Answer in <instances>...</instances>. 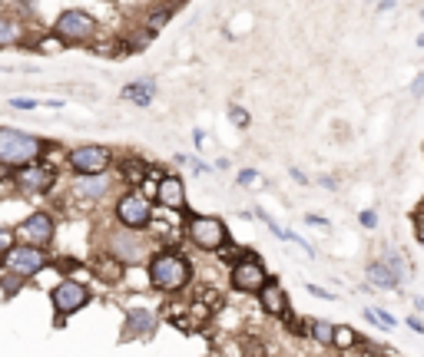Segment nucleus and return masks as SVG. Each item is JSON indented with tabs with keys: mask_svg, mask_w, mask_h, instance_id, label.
Segmentation results:
<instances>
[{
	"mask_svg": "<svg viewBox=\"0 0 424 357\" xmlns=\"http://www.w3.org/2000/svg\"><path fill=\"white\" fill-rule=\"evenodd\" d=\"M193 282V265L176 252H159L150 258V284L163 295H179Z\"/></svg>",
	"mask_w": 424,
	"mask_h": 357,
	"instance_id": "obj_1",
	"label": "nucleus"
},
{
	"mask_svg": "<svg viewBox=\"0 0 424 357\" xmlns=\"http://www.w3.org/2000/svg\"><path fill=\"white\" fill-rule=\"evenodd\" d=\"M46 143H40L30 133H17V129H0V165L7 169H20L27 163L44 159Z\"/></svg>",
	"mask_w": 424,
	"mask_h": 357,
	"instance_id": "obj_2",
	"label": "nucleus"
},
{
	"mask_svg": "<svg viewBox=\"0 0 424 357\" xmlns=\"http://www.w3.org/2000/svg\"><path fill=\"white\" fill-rule=\"evenodd\" d=\"M186 235L189 241L202 248V252H219L229 245V228L222 219L215 215H189V225H186Z\"/></svg>",
	"mask_w": 424,
	"mask_h": 357,
	"instance_id": "obj_3",
	"label": "nucleus"
},
{
	"mask_svg": "<svg viewBox=\"0 0 424 357\" xmlns=\"http://www.w3.org/2000/svg\"><path fill=\"white\" fill-rule=\"evenodd\" d=\"M3 262L10 271L17 275H24V278H33L37 271H44L50 265V255L40 248V245H27V241H20V245H10L7 252H3Z\"/></svg>",
	"mask_w": 424,
	"mask_h": 357,
	"instance_id": "obj_4",
	"label": "nucleus"
},
{
	"mask_svg": "<svg viewBox=\"0 0 424 357\" xmlns=\"http://www.w3.org/2000/svg\"><path fill=\"white\" fill-rule=\"evenodd\" d=\"M14 182H17L20 192L44 195L57 185V169H53V165H44V163H27L14 172Z\"/></svg>",
	"mask_w": 424,
	"mask_h": 357,
	"instance_id": "obj_5",
	"label": "nucleus"
},
{
	"mask_svg": "<svg viewBox=\"0 0 424 357\" xmlns=\"http://www.w3.org/2000/svg\"><path fill=\"white\" fill-rule=\"evenodd\" d=\"M113 163V152L106 146H96V143H87V146H76L70 152V169L76 176H96V172H106Z\"/></svg>",
	"mask_w": 424,
	"mask_h": 357,
	"instance_id": "obj_6",
	"label": "nucleus"
},
{
	"mask_svg": "<svg viewBox=\"0 0 424 357\" xmlns=\"http://www.w3.org/2000/svg\"><path fill=\"white\" fill-rule=\"evenodd\" d=\"M116 219H120L123 228H146V225L152 222L150 199L139 195V192L120 195V202H116Z\"/></svg>",
	"mask_w": 424,
	"mask_h": 357,
	"instance_id": "obj_7",
	"label": "nucleus"
},
{
	"mask_svg": "<svg viewBox=\"0 0 424 357\" xmlns=\"http://www.w3.org/2000/svg\"><path fill=\"white\" fill-rule=\"evenodd\" d=\"M50 301H53V311L60 314V318H67V314H76L87 301H90V288L73 282V278H63V282L50 291Z\"/></svg>",
	"mask_w": 424,
	"mask_h": 357,
	"instance_id": "obj_8",
	"label": "nucleus"
},
{
	"mask_svg": "<svg viewBox=\"0 0 424 357\" xmlns=\"http://www.w3.org/2000/svg\"><path fill=\"white\" fill-rule=\"evenodd\" d=\"M109 255H116V262H123V265H136V262H143L150 255V248L139 238V228H126V232L109 235Z\"/></svg>",
	"mask_w": 424,
	"mask_h": 357,
	"instance_id": "obj_9",
	"label": "nucleus"
},
{
	"mask_svg": "<svg viewBox=\"0 0 424 357\" xmlns=\"http://www.w3.org/2000/svg\"><path fill=\"white\" fill-rule=\"evenodd\" d=\"M53 27H57L63 40H90L93 30H96V20L87 10H63Z\"/></svg>",
	"mask_w": 424,
	"mask_h": 357,
	"instance_id": "obj_10",
	"label": "nucleus"
},
{
	"mask_svg": "<svg viewBox=\"0 0 424 357\" xmlns=\"http://www.w3.org/2000/svg\"><path fill=\"white\" fill-rule=\"evenodd\" d=\"M265 268L258 265L256 258H242V262H236L232 268V288L236 291H245V295H258V288L265 284Z\"/></svg>",
	"mask_w": 424,
	"mask_h": 357,
	"instance_id": "obj_11",
	"label": "nucleus"
},
{
	"mask_svg": "<svg viewBox=\"0 0 424 357\" xmlns=\"http://www.w3.org/2000/svg\"><path fill=\"white\" fill-rule=\"evenodd\" d=\"M53 232H57V225L53 219L46 215V212H33L27 215L24 222H20V241H27V245H50L53 241Z\"/></svg>",
	"mask_w": 424,
	"mask_h": 357,
	"instance_id": "obj_12",
	"label": "nucleus"
},
{
	"mask_svg": "<svg viewBox=\"0 0 424 357\" xmlns=\"http://www.w3.org/2000/svg\"><path fill=\"white\" fill-rule=\"evenodd\" d=\"M156 202L166 205L169 212H182L186 208V182L179 176H163L156 185Z\"/></svg>",
	"mask_w": 424,
	"mask_h": 357,
	"instance_id": "obj_13",
	"label": "nucleus"
},
{
	"mask_svg": "<svg viewBox=\"0 0 424 357\" xmlns=\"http://www.w3.org/2000/svg\"><path fill=\"white\" fill-rule=\"evenodd\" d=\"M258 301H262V311L272 314V318H285L288 314V295L275 278H265V284L258 288Z\"/></svg>",
	"mask_w": 424,
	"mask_h": 357,
	"instance_id": "obj_14",
	"label": "nucleus"
},
{
	"mask_svg": "<svg viewBox=\"0 0 424 357\" xmlns=\"http://www.w3.org/2000/svg\"><path fill=\"white\" fill-rule=\"evenodd\" d=\"M159 324V318L150 311V308H136V311H130L126 318V338H139V341H146L152 331Z\"/></svg>",
	"mask_w": 424,
	"mask_h": 357,
	"instance_id": "obj_15",
	"label": "nucleus"
},
{
	"mask_svg": "<svg viewBox=\"0 0 424 357\" xmlns=\"http://www.w3.org/2000/svg\"><path fill=\"white\" fill-rule=\"evenodd\" d=\"M368 282L375 284V288H381V291H394L398 282H401V275L381 258V262H371V265H368Z\"/></svg>",
	"mask_w": 424,
	"mask_h": 357,
	"instance_id": "obj_16",
	"label": "nucleus"
},
{
	"mask_svg": "<svg viewBox=\"0 0 424 357\" xmlns=\"http://www.w3.org/2000/svg\"><path fill=\"white\" fill-rule=\"evenodd\" d=\"M106 189H109V178H103V172H96V176H83L76 182V192L83 195V199H103Z\"/></svg>",
	"mask_w": 424,
	"mask_h": 357,
	"instance_id": "obj_17",
	"label": "nucleus"
},
{
	"mask_svg": "<svg viewBox=\"0 0 424 357\" xmlns=\"http://www.w3.org/2000/svg\"><path fill=\"white\" fill-rule=\"evenodd\" d=\"M152 96H156V83H152V80L130 83V86L123 89V100H130V103H136V106H150Z\"/></svg>",
	"mask_w": 424,
	"mask_h": 357,
	"instance_id": "obj_18",
	"label": "nucleus"
},
{
	"mask_svg": "<svg viewBox=\"0 0 424 357\" xmlns=\"http://www.w3.org/2000/svg\"><path fill=\"white\" fill-rule=\"evenodd\" d=\"M24 40V27L14 17H0V46H14Z\"/></svg>",
	"mask_w": 424,
	"mask_h": 357,
	"instance_id": "obj_19",
	"label": "nucleus"
},
{
	"mask_svg": "<svg viewBox=\"0 0 424 357\" xmlns=\"http://www.w3.org/2000/svg\"><path fill=\"white\" fill-rule=\"evenodd\" d=\"M146 163L143 159H123L120 163V176H123V182H130V185H139L143 178H146Z\"/></svg>",
	"mask_w": 424,
	"mask_h": 357,
	"instance_id": "obj_20",
	"label": "nucleus"
},
{
	"mask_svg": "<svg viewBox=\"0 0 424 357\" xmlns=\"http://www.w3.org/2000/svg\"><path fill=\"white\" fill-rule=\"evenodd\" d=\"M332 344H335V347H342V351L355 347V344H358V334H355V327H348V324H335Z\"/></svg>",
	"mask_w": 424,
	"mask_h": 357,
	"instance_id": "obj_21",
	"label": "nucleus"
},
{
	"mask_svg": "<svg viewBox=\"0 0 424 357\" xmlns=\"http://www.w3.org/2000/svg\"><path fill=\"white\" fill-rule=\"evenodd\" d=\"M332 334H335V324H328V321H312L308 324V338L318 344H332Z\"/></svg>",
	"mask_w": 424,
	"mask_h": 357,
	"instance_id": "obj_22",
	"label": "nucleus"
},
{
	"mask_svg": "<svg viewBox=\"0 0 424 357\" xmlns=\"http://www.w3.org/2000/svg\"><path fill=\"white\" fill-rule=\"evenodd\" d=\"M120 265H123V262H120ZM120 265H116V255H109L106 262H100V265H96V275H100V278H109V282H120V275H123Z\"/></svg>",
	"mask_w": 424,
	"mask_h": 357,
	"instance_id": "obj_23",
	"label": "nucleus"
},
{
	"mask_svg": "<svg viewBox=\"0 0 424 357\" xmlns=\"http://www.w3.org/2000/svg\"><path fill=\"white\" fill-rule=\"evenodd\" d=\"M364 318L378 327H394V318L388 311H381V308H364Z\"/></svg>",
	"mask_w": 424,
	"mask_h": 357,
	"instance_id": "obj_24",
	"label": "nucleus"
},
{
	"mask_svg": "<svg viewBox=\"0 0 424 357\" xmlns=\"http://www.w3.org/2000/svg\"><path fill=\"white\" fill-rule=\"evenodd\" d=\"M24 282H27V278H24V275H17V271H14V275H7V278H0V284H3V295H14Z\"/></svg>",
	"mask_w": 424,
	"mask_h": 357,
	"instance_id": "obj_25",
	"label": "nucleus"
},
{
	"mask_svg": "<svg viewBox=\"0 0 424 357\" xmlns=\"http://www.w3.org/2000/svg\"><path fill=\"white\" fill-rule=\"evenodd\" d=\"M385 262H388V265H391L394 271H398V275L405 278V271H408V268H405V262H401V255L394 252V248H385Z\"/></svg>",
	"mask_w": 424,
	"mask_h": 357,
	"instance_id": "obj_26",
	"label": "nucleus"
},
{
	"mask_svg": "<svg viewBox=\"0 0 424 357\" xmlns=\"http://www.w3.org/2000/svg\"><path fill=\"white\" fill-rule=\"evenodd\" d=\"M229 119H232L239 129H245V126H249V113H245V109H239V106H232V109H229Z\"/></svg>",
	"mask_w": 424,
	"mask_h": 357,
	"instance_id": "obj_27",
	"label": "nucleus"
},
{
	"mask_svg": "<svg viewBox=\"0 0 424 357\" xmlns=\"http://www.w3.org/2000/svg\"><path fill=\"white\" fill-rule=\"evenodd\" d=\"M169 14H173V10H152L150 14V27L156 30V27H166L169 24Z\"/></svg>",
	"mask_w": 424,
	"mask_h": 357,
	"instance_id": "obj_28",
	"label": "nucleus"
},
{
	"mask_svg": "<svg viewBox=\"0 0 424 357\" xmlns=\"http://www.w3.org/2000/svg\"><path fill=\"white\" fill-rule=\"evenodd\" d=\"M256 169H242V172H239V185H252V182H256Z\"/></svg>",
	"mask_w": 424,
	"mask_h": 357,
	"instance_id": "obj_29",
	"label": "nucleus"
},
{
	"mask_svg": "<svg viewBox=\"0 0 424 357\" xmlns=\"http://www.w3.org/2000/svg\"><path fill=\"white\" fill-rule=\"evenodd\" d=\"M424 93V73H418V80H414V83H411V96H414V100H418V96H421Z\"/></svg>",
	"mask_w": 424,
	"mask_h": 357,
	"instance_id": "obj_30",
	"label": "nucleus"
},
{
	"mask_svg": "<svg viewBox=\"0 0 424 357\" xmlns=\"http://www.w3.org/2000/svg\"><path fill=\"white\" fill-rule=\"evenodd\" d=\"M362 225L364 228H375V225H378V215H375V212H362Z\"/></svg>",
	"mask_w": 424,
	"mask_h": 357,
	"instance_id": "obj_31",
	"label": "nucleus"
},
{
	"mask_svg": "<svg viewBox=\"0 0 424 357\" xmlns=\"http://www.w3.org/2000/svg\"><path fill=\"white\" fill-rule=\"evenodd\" d=\"M10 106H14V109H33L37 100H10Z\"/></svg>",
	"mask_w": 424,
	"mask_h": 357,
	"instance_id": "obj_32",
	"label": "nucleus"
},
{
	"mask_svg": "<svg viewBox=\"0 0 424 357\" xmlns=\"http://www.w3.org/2000/svg\"><path fill=\"white\" fill-rule=\"evenodd\" d=\"M312 295H318V298H332V291H325V288H318V284H305Z\"/></svg>",
	"mask_w": 424,
	"mask_h": 357,
	"instance_id": "obj_33",
	"label": "nucleus"
},
{
	"mask_svg": "<svg viewBox=\"0 0 424 357\" xmlns=\"http://www.w3.org/2000/svg\"><path fill=\"white\" fill-rule=\"evenodd\" d=\"M7 248H10V232L0 228V252H7Z\"/></svg>",
	"mask_w": 424,
	"mask_h": 357,
	"instance_id": "obj_34",
	"label": "nucleus"
},
{
	"mask_svg": "<svg viewBox=\"0 0 424 357\" xmlns=\"http://www.w3.org/2000/svg\"><path fill=\"white\" fill-rule=\"evenodd\" d=\"M40 50H46V53H50V50H60V40H44Z\"/></svg>",
	"mask_w": 424,
	"mask_h": 357,
	"instance_id": "obj_35",
	"label": "nucleus"
},
{
	"mask_svg": "<svg viewBox=\"0 0 424 357\" xmlns=\"http://www.w3.org/2000/svg\"><path fill=\"white\" fill-rule=\"evenodd\" d=\"M408 327H414V331H421V334H424V321H421V318H408Z\"/></svg>",
	"mask_w": 424,
	"mask_h": 357,
	"instance_id": "obj_36",
	"label": "nucleus"
},
{
	"mask_svg": "<svg viewBox=\"0 0 424 357\" xmlns=\"http://www.w3.org/2000/svg\"><path fill=\"white\" fill-rule=\"evenodd\" d=\"M321 185H325V189H338V182H335L332 176H321Z\"/></svg>",
	"mask_w": 424,
	"mask_h": 357,
	"instance_id": "obj_37",
	"label": "nucleus"
},
{
	"mask_svg": "<svg viewBox=\"0 0 424 357\" xmlns=\"http://www.w3.org/2000/svg\"><path fill=\"white\" fill-rule=\"evenodd\" d=\"M414 308H418V311L424 314V298H414Z\"/></svg>",
	"mask_w": 424,
	"mask_h": 357,
	"instance_id": "obj_38",
	"label": "nucleus"
},
{
	"mask_svg": "<svg viewBox=\"0 0 424 357\" xmlns=\"http://www.w3.org/2000/svg\"><path fill=\"white\" fill-rule=\"evenodd\" d=\"M418 238H421V245H424V222H418Z\"/></svg>",
	"mask_w": 424,
	"mask_h": 357,
	"instance_id": "obj_39",
	"label": "nucleus"
},
{
	"mask_svg": "<svg viewBox=\"0 0 424 357\" xmlns=\"http://www.w3.org/2000/svg\"><path fill=\"white\" fill-rule=\"evenodd\" d=\"M418 46H424V33H421V37H418Z\"/></svg>",
	"mask_w": 424,
	"mask_h": 357,
	"instance_id": "obj_40",
	"label": "nucleus"
},
{
	"mask_svg": "<svg viewBox=\"0 0 424 357\" xmlns=\"http://www.w3.org/2000/svg\"><path fill=\"white\" fill-rule=\"evenodd\" d=\"M421 17H424V10H421Z\"/></svg>",
	"mask_w": 424,
	"mask_h": 357,
	"instance_id": "obj_41",
	"label": "nucleus"
}]
</instances>
